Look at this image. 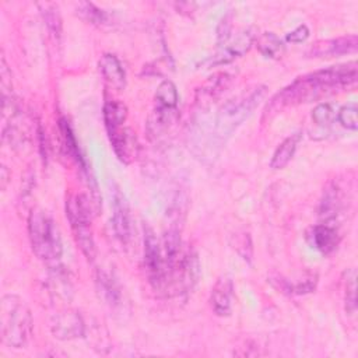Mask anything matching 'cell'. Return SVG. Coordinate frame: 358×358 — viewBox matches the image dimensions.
<instances>
[{"label":"cell","instance_id":"obj_2","mask_svg":"<svg viewBox=\"0 0 358 358\" xmlns=\"http://www.w3.org/2000/svg\"><path fill=\"white\" fill-rule=\"evenodd\" d=\"M28 235L32 252L46 263H55L62 257L63 245L59 227L43 210L34 208L28 217Z\"/></svg>","mask_w":358,"mask_h":358},{"label":"cell","instance_id":"obj_4","mask_svg":"<svg viewBox=\"0 0 358 358\" xmlns=\"http://www.w3.org/2000/svg\"><path fill=\"white\" fill-rule=\"evenodd\" d=\"M266 94V87H257L248 95L228 101L217 116V134L224 138L229 136L259 105Z\"/></svg>","mask_w":358,"mask_h":358},{"label":"cell","instance_id":"obj_6","mask_svg":"<svg viewBox=\"0 0 358 358\" xmlns=\"http://www.w3.org/2000/svg\"><path fill=\"white\" fill-rule=\"evenodd\" d=\"M199 275H200V263H199L197 253L189 249L180 253V257L178 259L173 270L171 271L169 278L175 277L180 289L187 292L194 287Z\"/></svg>","mask_w":358,"mask_h":358},{"label":"cell","instance_id":"obj_8","mask_svg":"<svg viewBox=\"0 0 358 358\" xmlns=\"http://www.w3.org/2000/svg\"><path fill=\"white\" fill-rule=\"evenodd\" d=\"M108 137L110 140V144L113 147L116 157L122 162L129 164L136 158L138 144H137V138H136L134 133L131 131V129L122 126L120 129L108 133Z\"/></svg>","mask_w":358,"mask_h":358},{"label":"cell","instance_id":"obj_5","mask_svg":"<svg viewBox=\"0 0 358 358\" xmlns=\"http://www.w3.org/2000/svg\"><path fill=\"white\" fill-rule=\"evenodd\" d=\"M144 266L151 285L155 289L165 287L168 282V274L164 250L150 227L144 228Z\"/></svg>","mask_w":358,"mask_h":358},{"label":"cell","instance_id":"obj_18","mask_svg":"<svg viewBox=\"0 0 358 358\" xmlns=\"http://www.w3.org/2000/svg\"><path fill=\"white\" fill-rule=\"evenodd\" d=\"M259 52L268 59H280L285 50L282 41L273 32H264L257 38Z\"/></svg>","mask_w":358,"mask_h":358},{"label":"cell","instance_id":"obj_19","mask_svg":"<svg viewBox=\"0 0 358 358\" xmlns=\"http://www.w3.org/2000/svg\"><path fill=\"white\" fill-rule=\"evenodd\" d=\"M341 208V197L338 190L333 186L324 192V196L320 203V217L324 218L326 222L336 218Z\"/></svg>","mask_w":358,"mask_h":358},{"label":"cell","instance_id":"obj_26","mask_svg":"<svg viewBox=\"0 0 358 358\" xmlns=\"http://www.w3.org/2000/svg\"><path fill=\"white\" fill-rule=\"evenodd\" d=\"M229 77L227 74H218L214 78L211 77V80L204 85L203 88V95H208V96H217L228 84Z\"/></svg>","mask_w":358,"mask_h":358},{"label":"cell","instance_id":"obj_12","mask_svg":"<svg viewBox=\"0 0 358 358\" xmlns=\"http://www.w3.org/2000/svg\"><path fill=\"white\" fill-rule=\"evenodd\" d=\"M308 241L320 253L329 255L337 248V245L340 242V235H338V231L336 229V227H333L329 222H323V224L313 225L309 229Z\"/></svg>","mask_w":358,"mask_h":358},{"label":"cell","instance_id":"obj_27","mask_svg":"<svg viewBox=\"0 0 358 358\" xmlns=\"http://www.w3.org/2000/svg\"><path fill=\"white\" fill-rule=\"evenodd\" d=\"M234 248L242 256V259L250 262V259H252V242H250V236L248 234L238 235Z\"/></svg>","mask_w":358,"mask_h":358},{"label":"cell","instance_id":"obj_23","mask_svg":"<svg viewBox=\"0 0 358 358\" xmlns=\"http://www.w3.org/2000/svg\"><path fill=\"white\" fill-rule=\"evenodd\" d=\"M77 14H80L84 20L90 21L91 24H103L106 21V13L88 1L80 3L77 6Z\"/></svg>","mask_w":358,"mask_h":358},{"label":"cell","instance_id":"obj_20","mask_svg":"<svg viewBox=\"0 0 358 358\" xmlns=\"http://www.w3.org/2000/svg\"><path fill=\"white\" fill-rule=\"evenodd\" d=\"M59 130H60L63 145H64L67 154L84 166V162H83V158H81V154H80L76 137H74V134L71 131V127H70L69 122L64 117H60V120H59Z\"/></svg>","mask_w":358,"mask_h":358},{"label":"cell","instance_id":"obj_17","mask_svg":"<svg viewBox=\"0 0 358 358\" xmlns=\"http://www.w3.org/2000/svg\"><path fill=\"white\" fill-rule=\"evenodd\" d=\"M155 108L165 110H176V105L179 101L176 85L171 80H164L155 91L154 95Z\"/></svg>","mask_w":358,"mask_h":358},{"label":"cell","instance_id":"obj_7","mask_svg":"<svg viewBox=\"0 0 358 358\" xmlns=\"http://www.w3.org/2000/svg\"><path fill=\"white\" fill-rule=\"evenodd\" d=\"M50 329L53 336L59 340H71L84 334L83 319L74 310H64L55 315Z\"/></svg>","mask_w":358,"mask_h":358},{"label":"cell","instance_id":"obj_29","mask_svg":"<svg viewBox=\"0 0 358 358\" xmlns=\"http://www.w3.org/2000/svg\"><path fill=\"white\" fill-rule=\"evenodd\" d=\"M46 24L50 28L53 35H60V18L59 13H55V10H46Z\"/></svg>","mask_w":358,"mask_h":358},{"label":"cell","instance_id":"obj_10","mask_svg":"<svg viewBox=\"0 0 358 358\" xmlns=\"http://www.w3.org/2000/svg\"><path fill=\"white\" fill-rule=\"evenodd\" d=\"M255 39H256V34H255L253 28H246V29L238 32L236 36H234L232 39H227L225 41L228 43L217 55L215 63H228V62L234 60L235 57L243 56L246 52H249V49L252 48Z\"/></svg>","mask_w":358,"mask_h":358},{"label":"cell","instance_id":"obj_16","mask_svg":"<svg viewBox=\"0 0 358 358\" xmlns=\"http://www.w3.org/2000/svg\"><path fill=\"white\" fill-rule=\"evenodd\" d=\"M301 140V134L295 133L288 136L285 140H282V143L275 148L273 158L270 161V166L273 169H282L294 157L298 141Z\"/></svg>","mask_w":358,"mask_h":358},{"label":"cell","instance_id":"obj_15","mask_svg":"<svg viewBox=\"0 0 358 358\" xmlns=\"http://www.w3.org/2000/svg\"><path fill=\"white\" fill-rule=\"evenodd\" d=\"M103 123L108 133L115 131L124 126L126 117H127V108L123 102L117 99H108L103 103Z\"/></svg>","mask_w":358,"mask_h":358},{"label":"cell","instance_id":"obj_21","mask_svg":"<svg viewBox=\"0 0 358 358\" xmlns=\"http://www.w3.org/2000/svg\"><path fill=\"white\" fill-rule=\"evenodd\" d=\"M96 282H98V288H99V292L102 294V296L109 303H117L120 292H119L116 281L110 277V274H108L105 271H99L98 277H96Z\"/></svg>","mask_w":358,"mask_h":358},{"label":"cell","instance_id":"obj_9","mask_svg":"<svg viewBox=\"0 0 358 358\" xmlns=\"http://www.w3.org/2000/svg\"><path fill=\"white\" fill-rule=\"evenodd\" d=\"M357 45H358V39L355 35H348V36L329 39V41H319L310 48L309 55L313 57L341 56L345 53L355 52Z\"/></svg>","mask_w":358,"mask_h":358},{"label":"cell","instance_id":"obj_24","mask_svg":"<svg viewBox=\"0 0 358 358\" xmlns=\"http://www.w3.org/2000/svg\"><path fill=\"white\" fill-rule=\"evenodd\" d=\"M357 105L355 103H348L341 106L337 110V120L338 123L348 130H357L358 129V120H357Z\"/></svg>","mask_w":358,"mask_h":358},{"label":"cell","instance_id":"obj_22","mask_svg":"<svg viewBox=\"0 0 358 358\" xmlns=\"http://www.w3.org/2000/svg\"><path fill=\"white\" fill-rule=\"evenodd\" d=\"M337 106L334 103L330 102H324V103H319L317 106H315V109L312 110V120L322 127H327L330 126L334 119L337 117Z\"/></svg>","mask_w":358,"mask_h":358},{"label":"cell","instance_id":"obj_1","mask_svg":"<svg viewBox=\"0 0 358 358\" xmlns=\"http://www.w3.org/2000/svg\"><path fill=\"white\" fill-rule=\"evenodd\" d=\"M357 81V63L350 62L345 64L330 66L302 77L282 88L270 102L266 110H278L285 106L312 102L323 98L324 95L334 94L344 90Z\"/></svg>","mask_w":358,"mask_h":358},{"label":"cell","instance_id":"obj_11","mask_svg":"<svg viewBox=\"0 0 358 358\" xmlns=\"http://www.w3.org/2000/svg\"><path fill=\"white\" fill-rule=\"evenodd\" d=\"M232 299H234L232 280L227 275H222L214 284L210 295V303L214 313L218 316H228L232 310Z\"/></svg>","mask_w":358,"mask_h":358},{"label":"cell","instance_id":"obj_25","mask_svg":"<svg viewBox=\"0 0 358 358\" xmlns=\"http://www.w3.org/2000/svg\"><path fill=\"white\" fill-rule=\"evenodd\" d=\"M345 310L352 313L355 310V271H347V281H345Z\"/></svg>","mask_w":358,"mask_h":358},{"label":"cell","instance_id":"obj_13","mask_svg":"<svg viewBox=\"0 0 358 358\" xmlns=\"http://www.w3.org/2000/svg\"><path fill=\"white\" fill-rule=\"evenodd\" d=\"M112 227L116 238L122 243H127L130 239V214L129 204L126 197L116 190L113 194V214H112Z\"/></svg>","mask_w":358,"mask_h":358},{"label":"cell","instance_id":"obj_28","mask_svg":"<svg viewBox=\"0 0 358 358\" xmlns=\"http://www.w3.org/2000/svg\"><path fill=\"white\" fill-rule=\"evenodd\" d=\"M308 36H309V28H308L305 24H301V25H298L294 31L288 32L287 36H285V39H287L288 42H291V43H301V42H303Z\"/></svg>","mask_w":358,"mask_h":358},{"label":"cell","instance_id":"obj_14","mask_svg":"<svg viewBox=\"0 0 358 358\" xmlns=\"http://www.w3.org/2000/svg\"><path fill=\"white\" fill-rule=\"evenodd\" d=\"M99 71L105 83L113 90H123L126 85V73L119 59L112 53H105L99 59Z\"/></svg>","mask_w":358,"mask_h":358},{"label":"cell","instance_id":"obj_3","mask_svg":"<svg viewBox=\"0 0 358 358\" xmlns=\"http://www.w3.org/2000/svg\"><path fill=\"white\" fill-rule=\"evenodd\" d=\"M0 331L4 344L13 348L27 345L32 334V316L17 295H4L0 310Z\"/></svg>","mask_w":358,"mask_h":358}]
</instances>
